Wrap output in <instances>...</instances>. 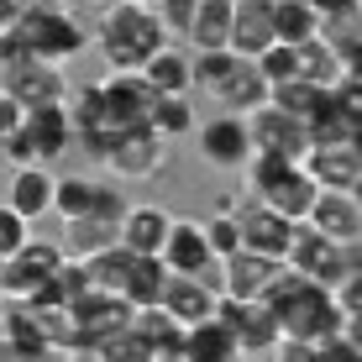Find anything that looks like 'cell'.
<instances>
[{
  "label": "cell",
  "mask_w": 362,
  "mask_h": 362,
  "mask_svg": "<svg viewBox=\"0 0 362 362\" xmlns=\"http://www.w3.org/2000/svg\"><path fill=\"white\" fill-rule=\"evenodd\" d=\"M305 132H310V142H357V132H362V110L341 105V100L326 90V100H320V105L305 116Z\"/></svg>",
  "instance_id": "cell-27"
},
{
  "label": "cell",
  "mask_w": 362,
  "mask_h": 362,
  "mask_svg": "<svg viewBox=\"0 0 362 362\" xmlns=\"http://www.w3.org/2000/svg\"><path fill=\"white\" fill-rule=\"evenodd\" d=\"M268 100H273V105H284L289 116H299V121H305L310 110H315L320 100H326V84H315V79H305V74H294V79L273 84V90H268Z\"/></svg>",
  "instance_id": "cell-34"
},
{
  "label": "cell",
  "mask_w": 362,
  "mask_h": 362,
  "mask_svg": "<svg viewBox=\"0 0 362 362\" xmlns=\"http://www.w3.org/2000/svg\"><path fill=\"white\" fill-rule=\"evenodd\" d=\"M199 226H205V242H210V252H216V257H226V252H236V247H242V231H236V210H231V199H221L216 216H205Z\"/></svg>",
  "instance_id": "cell-37"
},
{
  "label": "cell",
  "mask_w": 362,
  "mask_h": 362,
  "mask_svg": "<svg viewBox=\"0 0 362 362\" xmlns=\"http://www.w3.org/2000/svg\"><path fill=\"white\" fill-rule=\"evenodd\" d=\"M305 226H315L331 242H357L362 236V199L357 189H315L305 210Z\"/></svg>",
  "instance_id": "cell-15"
},
{
  "label": "cell",
  "mask_w": 362,
  "mask_h": 362,
  "mask_svg": "<svg viewBox=\"0 0 362 362\" xmlns=\"http://www.w3.org/2000/svg\"><path fill=\"white\" fill-rule=\"evenodd\" d=\"M252 199H263L268 210H279V216H289V221H305V210H310V199H315V179H310L299 163H289L279 173V179L268 184L263 194H252Z\"/></svg>",
  "instance_id": "cell-26"
},
{
  "label": "cell",
  "mask_w": 362,
  "mask_h": 362,
  "mask_svg": "<svg viewBox=\"0 0 362 362\" xmlns=\"http://www.w3.org/2000/svg\"><path fill=\"white\" fill-rule=\"evenodd\" d=\"M279 268H284L279 257H263V252L236 247V252L216 257L205 273H210V284H216L221 294H231V299H263V289L273 284V273H279Z\"/></svg>",
  "instance_id": "cell-10"
},
{
  "label": "cell",
  "mask_w": 362,
  "mask_h": 362,
  "mask_svg": "<svg viewBox=\"0 0 362 362\" xmlns=\"http://www.w3.org/2000/svg\"><path fill=\"white\" fill-rule=\"evenodd\" d=\"M294 58H299V74H305V79H315V84H331L336 74V58H331V47L320 42V32L315 37H305V42H294Z\"/></svg>",
  "instance_id": "cell-38"
},
{
  "label": "cell",
  "mask_w": 362,
  "mask_h": 362,
  "mask_svg": "<svg viewBox=\"0 0 362 362\" xmlns=\"http://www.w3.org/2000/svg\"><path fill=\"white\" fill-rule=\"evenodd\" d=\"M299 168L315 179V189H362V153L357 142H310Z\"/></svg>",
  "instance_id": "cell-13"
},
{
  "label": "cell",
  "mask_w": 362,
  "mask_h": 362,
  "mask_svg": "<svg viewBox=\"0 0 362 362\" xmlns=\"http://www.w3.org/2000/svg\"><path fill=\"white\" fill-rule=\"evenodd\" d=\"M252 64H257V74H263V79H268V90H273V84H284V79H294V74H299L294 42H279V37H273V42H268L263 53L252 58Z\"/></svg>",
  "instance_id": "cell-39"
},
{
  "label": "cell",
  "mask_w": 362,
  "mask_h": 362,
  "mask_svg": "<svg viewBox=\"0 0 362 362\" xmlns=\"http://www.w3.org/2000/svg\"><path fill=\"white\" fill-rule=\"evenodd\" d=\"M136 6H153V0H136Z\"/></svg>",
  "instance_id": "cell-44"
},
{
  "label": "cell",
  "mask_w": 362,
  "mask_h": 362,
  "mask_svg": "<svg viewBox=\"0 0 362 362\" xmlns=\"http://www.w3.org/2000/svg\"><path fill=\"white\" fill-rule=\"evenodd\" d=\"M27 6H32V0H0V27H11V21H16Z\"/></svg>",
  "instance_id": "cell-42"
},
{
  "label": "cell",
  "mask_w": 362,
  "mask_h": 362,
  "mask_svg": "<svg viewBox=\"0 0 362 362\" xmlns=\"http://www.w3.org/2000/svg\"><path fill=\"white\" fill-rule=\"evenodd\" d=\"M69 121H74V142H79L95 163L110 153V142L121 136V121L110 116L100 84H79V90H69Z\"/></svg>",
  "instance_id": "cell-7"
},
{
  "label": "cell",
  "mask_w": 362,
  "mask_h": 362,
  "mask_svg": "<svg viewBox=\"0 0 362 362\" xmlns=\"http://www.w3.org/2000/svg\"><path fill=\"white\" fill-rule=\"evenodd\" d=\"M116 242V226H110V221H95V216H69L64 221V252L74 257V263H84V257L90 252H100V247H110Z\"/></svg>",
  "instance_id": "cell-31"
},
{
  "label": "cell",
  "mask_w": 362,
  "mask_h": 362,
  "mask_svg": "<svg viewBox=\"0 0 362 362\" xmlns=\"http://www.w3.org/2000/svg\"><path fill=\"white\" fill-rule=\"evenodd\" d=\"M127 189H121V179H95L90 184V205H84V216H95V221H110L116 226L121 216H127Z\"/></svg>",
  "instance_id": "cell-36"
},
{
  "label": "cell",
  "mask_w": 362,
  "mask_h": 362,
  "mask_svg": "<svg viewBox=\"0 0 362 362\" xmlns=\"http://www.w3.org/2000/svg\"><path fill=\"white\" fill-rule=\"evenodd\" d=\"M136 74L147 79V90H153V95H179V90H189V53L173 47V42H163Z\"/></svg>",
  "instance_id": "cell-29"
},
{
  "label": "cell",
  "mask_w": 362,
  "mask_h": 362,
  "mask_svg": "<svg viewBox=\"0 0 362 362\" xmlns=\"http://www.w3.org/2000/svg\"><path fill=\"white\" fill-rule=\"evenodd\" d=\"M263 305L273 310L279 331L294 336V341H320V336H331V331L346 326L341 305L331 299L326 284H315V279H305V273H294L289 263L273 273V284L263 289Z\"/></svg>",
  "instance_id": "cell-1"
},
{
  "label": "cell",
  "mask_w": 362,
  "mask_h": 362,
  "mask_svg": "<svg viewBox=\"0 0 362 362\" xmlns=\"http://www.w3.org/2000/svg\"><path fill=\"white\" fill-rule=\"evenodd\" d=\"M284 263H289L294 273H305V279H315V284H326V289H336L346 273L362 268V257H357V242H331V236H320L315 226L294 221L289 247H284Z\"/></svg>",
  "instance_id": "cell-5"
},
{
  "label": "cell",
  "mask_w": 362,
  "mask_h": 362,
  "mask_svg": "<svg viewBox=\"0 0 362 362\" xmlns=\"http://www.w3.org/2000/svg\"><path fill=\"white\" fill-rule=\"evenodd\" d=\"M127 326H132V336H136V346H142L147 362H184V326L168 315V310L142 305V310H132Z\"/></svg>",
  "instance_id": "cell-18"
},
{
  "label": "cell",
  "mask_w": 362,
  "mask_h": 362,
  "mask_svg": "<svg viewBox=\"0 0 362 362\" xmlns=\"http://www.w3.org/2000/svg\"><path fill=\"white\" fill-rule=\"evenodd\" d=\"M320 32V16L310 0H273V37L279 42H305Z\"/></svg>",
  "instance_id": "cell-33"
},
{
  "label": "cell",
  "mask_w": 362,
  "mask_h": 362,
  "mask_svg": "<svg viewBox=\"0 0 362 362\" xmlns=\"http://www.w3.org/2000/svg\"><path fill=\"white\" fill-rule=\"evenodd\" d=\"M6 205L16 210L21 221H42V216H53V168H47V163L11 168V189H6Z\"/></svg>",
  "instance_id": "cell-22"
},
{
  "label": "cell",
  "mask_w": 362,
  "mask_h": 362,
  "mask_svg": "<svg viewBox=\"0 0 362 362\" xmlns=\"http://www.w3.org/2000/svg\"><path fill=\"white\" fill-rule=\"evenodd\" d=\"M100 95H105L110 116H116L121 127H132V121H147V110H153V100H158L136 69H110L105 79H100Z\"/></svg>",
  "instance_id": "cell-21"
},
{
  "label": "cell",
  "mask_w": 362,
  "mask_h": 362,
  "mask_svg": "<svg viewBox=\"0 0 362 362\" xmlns=\"http://www.w3.org/2000/svg\"><path fill=\"white\" fill-rule=\"evenodd\" d=\"M0 357H53V346H47L42 336V320H37L32 305H21V299H6V310H0Z\"/></svg>",
  "instance_id": "cell-19"
},
{
  "label": "cell",
  "mask_w": 362,
  "mask_h": 362,
  "mask_svg": "<svg viewBox=\"0 0 362 362\" xmlns=\"http://www.w3.org/2000/svg\"><path fill=\"white\" fill-rule=\"evenodd\" d=\"M90 184L84 173H53V216H84V205H90Z\"/></svg>",
  "instance_id": "cell-35"
},
{
  "label": "cell",
  "mask_w": 362,
  "mask_h": 362,
  "mask_svg": "<svg viewBox=\"0 0 362 362\" xmlns=\"http://www.w3.org/2000/svg\"><path fill=\"white\" fill-rule=\"evenodd\" d=\"M168 42L163 21L153 16V6H136V0H105L95 21V47L105 53L110 69H142L158 47Z\"/></svg>",
  "instance_id": "cell-2"
},
{
  "label": "cell",
  "mask_w": 362,
  "mask_h": 362,
  "mask_svg": "<svg viewBox=\"0 0 362 362\" xmlns=\"http://www.w3.org/2000/svg\"><path fill=\"white\" fill-rule=\"evenodd\" d=\"M0 310H6V299H0Z\"/></svg>",
  "instance_id": "cell-45"
},
{
  "label": "cell",
  "mask_w": 362,
  "mask_h": 362,
  "mask_svg": "<svg viewBox=\"0 0 362 362\" xmlns=\"http://www.w3.org/2000/svg\"><path fill=\"white\" fill-rule=\"evenodd\" d=\"M216 305H221V289L210 284V273H168L163 294H158V310H168L179 326H194V320L216 315Z\"/></svg>",
  "instance_id": "cell-14"
},
{
  "label": "cell",
  "mask_w": 362,
  "mask_h": 362,
  "mask_svg": "<svg viewBox=\"0 0 362 362\" xmlns=\"http://www.w3.org/2000/svg\"><path fill=\"white\" fill-rule=\"evenodd\" d=\"M16 32L27 42L32 58H47V64H69L90 47V27L74 16L69 6H47V0H32L16 16Z\"/></svg>",
  "instance_id": "cell-4"
},
{
  "label": "cell",
  "mask_w": 362,
  "mask_h": 362,
  "mask_svg": "<svg viewBox=\"0 0 362 362\" xmlns=\"http://www.w3.org/2000/svg\"><path fill=\"white\" fill-rule=\"evenodd\" d=\"M47 6H69V0H47Z\"/></svg>",
  "instance_id": "cell-43"
},
{
  "label": "cell",
  "mask_w": 362,
  "mask_h": 362,
  "mask_svg": "<svg viewBox=\"0 0 362 362\" xmlns=\"http://www.w3.org/2000/svg\"><path fill=\"white\" fill-rule=\"evenodd\" d=\"M0 90L16 100L21 110L47 105V100H69L74 84L64 79V64H47V58H21V64L0 69Z\"/></svg>",
  "instance_id": "cell-9"
},
{
  "label": "cell",
  "mask_w": 362,
  "mask_h": 362,
  "mask_svg": "<svg viewBox=\"0 0 362 362\" xmlns=\"http://www.w3.org/2000/svg\"><path fill=\"white\" fill-rule=\"evenodd\" d=\"M231 210H236V205H231ZM236 231H242V247H247V252H263V257H279V263H284V247H289L294 221L279 216V210H268L263 199H247V205L236 210Z\"/></svg>",
  "instance_id": "cell-17"
},
{
  "label": "cell",
  "mask_w": 362,
  "mask_h": 362,
  "mask_svg": "<svg viewBox=\"0 0 362 362\" xmlns=\"http://www.w3.org/2000/svg\"><path fill=\"white\" fill-rule=\"evenodd\" d=\"M100 163L116 179H158L168 168V136L153 132L147 121H132V127H121V136L110 142V153Z\"/></svg>",
  "instance_id": "cell-6"
},
{
  "label": "cell",
  "mask_w": 362,
  "mask_h": 362,
  "mask_svg": "<svg viewBox=\"0 0 362 362\" xmlns=\"http://www.w3.org/2000/svg\"><path fill=\"white\" fill-rule=\"evenodd\" d=\"M189 90H205L221 110L247 116L252 105H263V100H268V79L257 74L252 58L231 53V47H210V53H194L189 58Z\"/></svg>",
  "instance_id": "cell-3"
},
{
  "label": "cell",
  "mask_w": 362,
  "mask_h": 362,
  "mask_svg": "<svg viewBox=\"0 0 362 362\" xmlns=\"http://www.w3.org/2000/svg\"><path fill=\"white\" fill-rule=\"evenodd\" d=\"M163 279H168V268H163V257H158V252H132L127 273H121V299H127L132 310L158 305V294H163Z\"/></svg>",
  "instance_id": "cell-28"
},
{
  "label": "cell",
  "mask_w": 362,
  "mask_h": 362,
  "mask_svg": "<svg viewBox=\"0 0 362 362\" xmlns=\"http://www.w3.org/2000/svg\"><path fill=\"white\" fill-rule=\"evenodd\" d=\"M168 221H173V210H163V205H127V216L116 221V242L132 247V252H158L168 236Z\"/></svg>",
  "instance_id": "cell-25"
},
{
  "label": "cell",
  "mask_w": 362,
  "mask_h": 362,
  "mask_svg": "<svg viewBox=\"0 0 362 362\" xmlns=\"http://www.w3.org/2000/svg\"><path fill=\"white\" fill-rule=\"evenodd\" d=\"M273 42V0H231V37L226 47L242 58H257Z\"/></svg>",
  "instance_id": "cell-23"
},
{
  "label": "cell",
  "mask_w": 362,
  "mask_h": 362,
  "mask_svg": "<svg viewBox=\"0 0 362 362\" xmlns=\"http://www.w3.org/2000/svg\"><path fill=\"white\" fill-rule=\"evenodd\" d=\"M216 315L231 326L236 346H242V357H273V346H279V320H273V310L263 305V299H231L221 294Z\"/></svg>",
  "instance_id": "cell-8"
},
{
  "label": "cell",
  "mask_w": 362,
  "mask_h": 362,
  "mask_svg": "<svg viewBox=\"0 0 362 362\" xmlns=\"http://www.w3.org/2000/svg\"><path fill=\"white\" fill-rule=\"evenodd\" d=\"M27 236H32V221H21L11 205H0V257H11Z\"/></svg>",
  "instance_id": "cell-41"
},
{
  "label": "cell",
  "mask_w": 362,
  "mask_h": 362,
  "mask_svg": "<svg viewBox=\"0 0 362 362\" xmlns=\"http://www.w3.org/2000/svg\"><path fill=\"white\" fill-rule=\"evenodd\" d=\"M158 257H163L168 273H205L216 263V252H210V242H205V226H199V221H179V216L168 221V236H163V247H158Z\"/></svg>",
  "instance_id": "cell-20"
},
{
  "label": "cell",
  "mask_w": 362,
  "mask_h": 362,
  "mask_svg": "<svg viewBox=\"0 0 362 362\" xmlns=\"http://www.w3.org/2000/svg\"><path fill=\"white\" fill-rule=\"evenodd\" d=\"M194 147L210 168H242L247 153H252V136H247V116L236 110H221L205 127H194Z\"/></svg>",
  "instance_id": "cell-12"
},
{
  "label": "cell",
  "mask_w": 362,
  "mask_h": 362,
  "mask_svg": "<svg viewBox=\"0 0 362 362\" xmlns=\"http://www.w3.org/2000/svg\"><path fill=\"white\" fill-rule=\"evenodd\" d=\"M236 357H242V346H236V336L221 315L184 326V362H236Z\"/></svg>",
  "instance_id": "cell-24"
},
{
  "label": "cell",
  "mask_w": 362,
  "mask_h": 362,
  "mask_svg": "<svg viewBox=\"0 0 362 362\" xmlns=\"http://www.w3.org/2000/svg\"><path fill=\"white\" fill-rule=\"evenodd\" d=\"M147 127L163 132L168 142H173V136H184V132H194V127H199V116H194L189 90H179V95H158V100H153V110H147Z\"/></svg>",
  "instance_id": "cell-32"
},
{
  "label": "cell",
  "mask_w": 362,
  "mask_h": 362,
  "mask_svg": "<svg viewBox=\"0 0 362 362\" xmlns=\"http://www.w3.org/2000/svg\"><path fill=\"white\" fill-rule=\"evenodd\" d=\"M226 37H231V0H199L184 42L194 53H210V47H226Z\"/></svg>",
  "instance_id": "cell-30"
},
{
  "label": "cell",
  "mask_w": 362,
  "mask_h": 362,
  "mask_svg": "<svg viewBox=\"0 0 362 362\" xmlns=\"http://www.w3.org/2000/svg\"><path fill=\"white\" fill-rule=\"evenodd\" d=\"M21 132L32 136L37 147V163L53 168L58 158L74 147V121H69V100H47V105H32L27 116H21Z\"/></svg>",
  "instance_id": "cell-16"
},
{
  "label": "cell",
  "mask_w": 362,
  "mask_h": 362,
  "mask_svg": "<svg viewBox=\"0 0 362 362\" xmlns=\"http://www.w3.org/2000/svg\"><path fill=\"white\" fill-rule=\"evenodd\" d=\"M247 136H252L257 153H279V158H305V147H310L305 121L289 116L284 105H273V100L247 110Z\"/></svg>",
  "instance_id": "cell-11"
},
{
  "label": "cell",
  "mask_w": 362,
  "mask_h": 362,
  "mask_svg": "<svg viewBox=\"0 0 362 362\" xmlns=\"http://www.w3.org/2000/svg\"><path fill=\"white\" fill-rule=\"evenodd\" d=\"M199 0H153V16L163 21L168 42H184V32H189V16H194Z\"/></svg>",
  "instance_id": "cell-40"
}]
</instances>
